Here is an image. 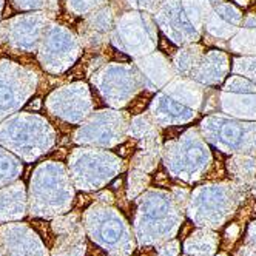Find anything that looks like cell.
Listing matches in <instances>:
<instances>
[{
  "label": "cell",
  "mask_w": 256,
  "mask_h": 256,
  "mask_svg": "<svg viewBox=\"0 0 256 256\" xmlns=\"http://www.w3.org/2000/svg\"><path fill=\"white\" fill-rule=\"evenodd\" d=\"M207 86L190 78L174 76L158 91L148 106V114L160 128L193 122L202 110Z\"/></svg>",
  "instance_id": "6da1fadb"
},
{
  "label": "cell",
  "mask_w": 256,
  "mask_h": 256,
  "mask_svg": "<svg viewBox=\"0 0 256 256\" xmlns=\"http://www.w3.org/2000/svg\"><path fill=\"white\" fill-rule=\"evenodd\" d=\"M210 10L212 0H160L153 16L166 38L182 46L200 40Z\"/></svg>",
  "instance_id": "7a4b0ae2"
},
{
  "label": "cell",
  "mask_w": 256,
  "mask_h": 256,
  "mask_svg": "<svg viewBox=\"0 0 256 256\" xmlns=\"http://www.w3.org/2000/svg\"><path fill=\"white\" fill-rule=\"evenodd\" d=\"M162 160L172 178L194 182L208 173L213 156L199 126H192L176 139L164 142Z\"/></svg>",
  "instance_id": "3957f363"
},
{
  "label": "cell",
  "mask_w": 256,
  "mask_h": 256,
  "mask_svg": "<svg viewBox=\"0 0 256 256\" xmlns=\"http://www.w3.org/2000/svg\"><path fill=\"white\" fill-rule=\"evenodd\" d=\"M159 44L158 24L147 11L132 10L116 14L112 45L133 59H140L156 51Z\"/></svg>",
  "instance_id": "277c9868"
},
{
  "label": "cell",
  "mask_w": 256,
  "mask_h": 256,
  "mask_svg": "<svg viewBox=\"0 0 256 256\" xmlns=\"http://www.w3.org/2000/svg\"><path fill=\"white\" fill-rule=\"evenodd\" d=\"M206 140L227 154H256V120H242L226 113L206 116L199 124Z\"/></svg>",
  "instance_id": "5b68a950"
},
{
  "label": "cell",
  "mask_w": 256,
  "mask_h": 256,
  "mask_svg": "<svg viewBox=\"0 0 256 256\" xmlns=\"http://www.w3.org/2000/svg\"><path fill=\"white\" fill-rule=\"evenodd\" d=\"M91 82L104 100L118 110L130 105L144 90L139 70L134 64L105 62L91 74Z\"/></svg>",
  "instance_id": "8992f818"
},
{
  "label": "cell",
  "mask_w": 256,
  "mask_h": 256,
  "mask_svg": "<svg viewBox=\"0 0 256 256\" xmlns=\"http://www.w3.org/2000/svg\"><path fill=\"white\" fill-rule=\"evenodd\" d=\"M132 114L118 108H105L90 114L74 132V142L99 148H114L128 139Z\"/></svg>",
  "instance_id": "52a82bcc"
},
{
  "label": "cell",
  "mask_w": 256,
  "mask_h": 256,
  "mask_svg": "<svg viewBox=\"0 0 256 256\" xmlns=\"http://www.w3.org/2000/svg\"><path fill=\"white\" fill-rule=\"evenodd\" d=\"M71 167L85 172L84 190H96L108 184L125 167L124 159L106 148H76L71 153Z\"/></svg>",
  "instance_id": "ba28073f"
},
{
  "label": "cell",
  "mask_w": 256,
  "mask_h": 256,
  "mask_svg": "<svg viewBox=\"0 0 256 256\" xmlns=\"http://www.w3.org/2000/svg\"><path fill=\"white\" fill-rule=\"evenodd\" d=\"M82 48L80 39L71 30L51 24L46 32H44V44L39 54L42 66L52 74L62 72L76 62Z\"/></svg>",
  "instance_id": "9c48e42d"
},
{
  "label": "cell",
  "mask_w": 256,
  "mask_h": 256,
  "mask_svg": "<svg viewBox=\"0 0 256 256\" xmlns=\"http://www.w3.org/2000/svg\"><path fill=\"white\" fill-rule=\"evenodd\" d=\"M218 100L222 113L242 120H256V84L248 78L232 72L218 93Z\"/></svg>",
  "instance_id": "30bf717a"
},
{
  "label": "cell",
  "mask_w": 256,
  "mask_h": 256,
  "mask_svg": "<svg viewBox=\"0 0 256 256\" xmlns=\"http://www.w3.org/2000/svg\"><path fill=\"white\" fill-rule=\"evenodd\" d=\"M94 100L85 82H74L52 91L48 98L50 112L70 124H80L93 113Z\"/></svg>",
  "instance_id": "8fae6325"
},
{
  "label": "cell",
  "mask_w": 256,
  "mask_h": 256,
  "mask_svg": "<svg viewBox=\"0 0 256 256\" xmlns=\"http://www.w3.org/2000/svg\"><path fill=\"white\" fill-rule=\"evenodd\" d=\"M244 11L232 0H212V10L204 24V36L213 42H227L240 31Z\"/></svg>",
  "instance_id": "7c38bea8"
},
{
  "label": "cell",
  "mask_w": 256,
  "mask_h": 256,
  "mask_svg": "<svg viewBox=\"0 0 256 256\" xmlns=\"http://www.w3.org/2000/svg\"><path fill=\"white\" fill-rule=\"evenodd\" d=\"M114 20H116L114 6L108 4L88 14L86 17H84V20L78 25L82 46L91 52L105 50L108 44H112Z\"/></svg>",
  "instance_id": "4fadbf2b"
},
{
  "label": "cell",
  "mask_w": 256,
  "mask_h": 256,
  "mask_svg": "<svg viewBox=\"0 0 256 256\" xmlns=\"http://www.w3.org/2000/svg\"><path fill=\"white\" fill-rule=\"evenodd\" d=\"M230 72L232 64L228 54L222 50H208L192 71L190 79L207 88H214L222 85Z\"/></svg>",
  "instance_id": "5bb4252c"
},
{
  "label": "cell",
  "mask_w": 256,
  "mask_h": 256,
  "mask_svg": "<svg viewBox=\"0 0 256 256\" xmlns=\"http://www.w3.org/2000/svg\"><path fill=\"white\" fill-rule=\"evenodd\" d=\"M134 65L139 70L144 90L150 93H156L176 76L173 64L166 54L158 50L140 59H136Z\"/></svg>",
  "instance_id": "9a60e30c"
},
{
  "label": "cell",
  "mask_w": 256,
  "mask_h": 256,
  "mask_svg": "<svg viewBox=\"0 0 256 256\" xmlns=\"http://www.w3.org/2000/svg\"><path fill=\"white\" fill-rule=\"evenodd\" d=\"M128 138L138 142V148H164L160 126L153 120L148 112L132 118L128 125Z\"/></svg>",
  "instance_id": "2e32d148"
},
{
  "label": "cell",
  "mask_w": 256,
  "mask_h": 256,
  "mask_svg": "<svg viewBox=\"0 0 256 256\" xmlns=\"http://www.w3.org/2000/svg\"><path fill=\"white\" fill-rule=\"evenodd\" d=\"M232 52H241L242 56L256 54V8L244 16V22L233 39L228 42Z\"/></svg>",
  "instance_id": "e0dca14e"
},
{
  "label": "cell",
  "mask_w": 256,
  "mask_h": 256,
  "mask_svg": "<svg viewBox=\"0 0 256 256\" xmlns=\"http://www.w3.org/2000/svg\"><path fill=\"white\" fill-rule=\"evenodd\" d=\"M226 167L233 182L241 184L244 187L252 186V182L256 178V154H250V153L230 154V158L226 162Z\"/></svg>",
  "instance_id": "ac0fdd59"
},
{
  "label": "cell",
  "mask_w": 256,
  "mask_h": 256,
  "mask_svg": "<svg viewBox=\"0 0 256 256\" xmlns=\"http://www.w3.org/2000/svg\"><path fill=\"white\" fill-rule=\"evenodd\" d=\"M206 48L200 44H188V45H182L173 56V68L176 76H184L190 78L192 71L194 66L199 64L200 58L204 56Z\"/></svg>",
  "instance_id": "d6986e66"
},
{
  "label": "cell",
  "mask_w": 256,
  "mask_h": 256,
  "mask_svg": "<svg viewBox=\"0 0 256 256\" xmlns=\"http://www.w3.org/2000/svg\"><path fill=\"white\" fill-rule=\"evenodd\" d=\"M162 158V150H154V148H138V152L133 154L130 160L132 168H139L142 172L152 173L156 170L158 162Z\"/></svg>",
  "instance_id": "ffe728a7"
},
{
  "label": "cell",
  "mask_w": 256,
  "mask_h": 256,
  "mask_svg": "<svg viewBox=\"0 0 256 256\" xmlns=\"http://www.w3.org/2000/svg\"><path fill=\"white\" fill-rule=\"evenodd\" d=\"M150 174L147 172H142L139 168H132L130 167V173H128V190H126V196L128 199H134L138 198L145 188L150 186Z\"/></svg>",
  "instance_id": "44dd1931"
},
{
  "label": "cell",
  "mask_w": 256,
  "mask_h": 256,
  "mask_svg": "<svg viewBox=\"0 0 256 256\" xmlns=\"http://www.w3.org/2000/svg\"><path fill=\"white\" fill-rule=\"evenodd\" d=\"M108 0H65V6L72 16L86 17L100 6L106 5Z\"/></svg>",
  "instance_id": "7402d4cb"
},
{
  "label": "cell",
  "mask_w": 256,
  "mask_h": 256,
  "mask_svg": "<svg viewBox=\"0 0 256 256\" xmlns=\"http://www.w3.org/2000/svg\"><path fill=\"white\" fill-rule=\"evenodd\" d=\"M232 72H234V74H242L256 84V54L234 58L232 60Z\"/></svg>",
  "instance_id": "603a6c76"
},
{
  "label": "cell",
  "mask_w": 256,
  "mask_h": 256,
  "mask_svg": "<svg viewBox=\"0 0 256 256\" xmlns=\"http://www.w3.org/2000/svg\"><path fill=\"white\" fill-rule=\"evenodd\" d=\"M160 0H125V5L132 10H139V11H147V12H154L156 8L159 6Z\"/></svg>",
  "instance_id": "cb8c5ba5"
},
{
  "label": "cell",
  "mask_w": 256,
  "mask_h": 256,
  "mask_svg": "<svg viewBox=\"0 0 256 256\" xmlns=\"http://www.w3.org/2000/svg\"><path fill=\"white\" fill-rule=\"evenodd\" d=\"M46 8L50 10V14H58L59 12V0H48Z\"/></svg>",
  "instance_id": "d4e9b609"
},
{
  "label": "cell",
  "mask_w": 256,
  "mask_h": 256,
  "mask_svg": "<svg viewBox=\"0 0 256 256\" xmlns=\"http://www.w3.org/2000/svg\"><path fill=\"white\" fill-rule=\"evenodd\" d=\"M252 192H253V194L256 196V178H254V180L252 182Z\"/></svg>",
  "instance_id": "484cf974"
}]
</instances>
